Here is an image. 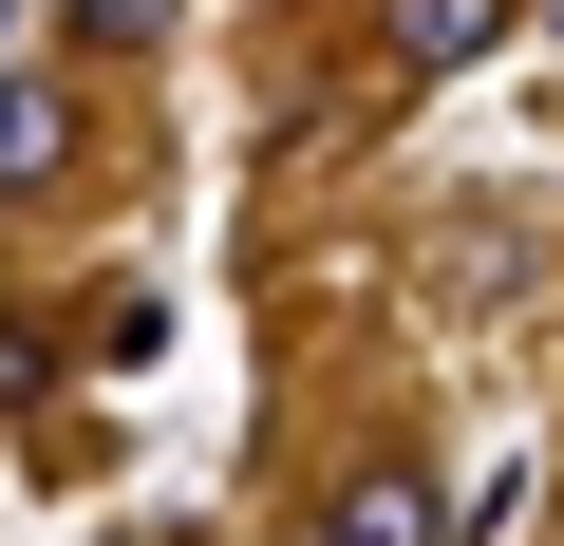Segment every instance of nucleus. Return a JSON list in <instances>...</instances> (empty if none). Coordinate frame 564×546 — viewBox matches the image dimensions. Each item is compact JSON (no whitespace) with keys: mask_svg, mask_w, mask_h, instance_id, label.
<instances>
[{"mask_svg":"<svg viewBox=\"0 0 564 546\" xmlns=\"http://www.w3.org/2000/svg\"><path fill=\"white\" fill-rule=\"evenodd\" d=\"M302 546H452V490H433L414 452H377V471H339V490L302 508Z\"/></svg>","mask_w":564,"mask_h":546,"instance_id":"1","label":"nucleus"},{"mask_svg":"<svg viewBox=\"0 0 564 546\" xmlns=\"http://www.w3.org/2000/svg\"><path fill=\"white\" fill-rule=\"evenodd\" d=\"M57 170H76V95H57V76H0V207L57 189Z\"/></svg>","mask_w":564,"mask_h":546,"instance_id":"2","label":"nucleus"},{"mask_svg":"<svg viewBox=\"0 0 564 546\" xmlns=\"http://www.w3.org/2000/svg\"><path fill=\"white\" fill-rule=\"evenodd\" d=\"M489 39H508V0H395V57L414 76H470Z\"/></svg>","mask_w":564,"mask_h":546,"instance_id":"3","label":"nucleus"},{"mask_svg":"<svg viewBox=\"0 0 564 546\" xmlns=\"http://www.w3.org/2000/svg\"><path fill=\"white\" fill-rule=\"evenodd\" d=\"M57 39H76V57H151V39H170V0H57Z\"/></svg>","mask_w":564,"mask_h":546,"instance_id":"4","label":"nucleus"}]
</instances>
